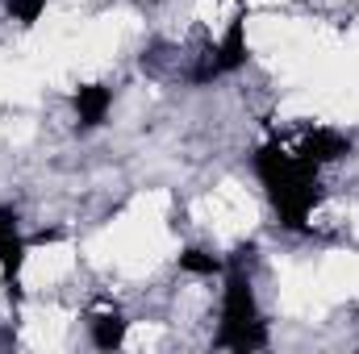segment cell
<instances>
[{"label":"cell","instance_id":"5b68a950","mask_svg":"<svg viewBox=\"0 0 359 354\" xmlns=\"http://www.w3.org/2000/svg\"><path fill=\"white\" fill-rule=\"evenodd\" d=\"M72 104H76L80 129H96L109 117V108H113V88H104V84H80L76 96H72Z\"/></svg>","mask_w":359,"mask_h":354},{"label":"cell","instance_id":"3957f363","mask_svg":"<svg viewBox=\"0 0 359 354\" xmlns=\"http://www.w3.org/2000/svg\"><path fill=\"white\" fill-rule=\"evenodd\" d=\"M247 59H251V46H247V8H238V13L226 21L222 42H217V46L205 55V63L192 71V84H209V80H217V76H234V71L247 67Z\"/></svg>","mask_w":359,"mask_h":354},{"label":"cell","instance_id":"277c9868","mask_svg":"<svg viewBox=\"0 0 359 354\" xmlns=\"http://www.w3.org/2000/svg\"><path fill=\"white\" fill-rule=\"evenodd\" d=\"M297 155H305L309 163L326 167V163H339V159H347V155H351V138H347L343 129H309Z\"/></svg>","mask_w":359,"mask_h":354},{"label":"cell","instance_id":"52a82bcc","mask_svg":"<svg viewBox=\"0 0 359 354\" xmlns=\"http://www.w3.org/2000/svg\"><path fill=\"white\" fill-rule=\"evenodd\" d=\"M180 271H188V275H222L226 263L217 255L201 250V246H188V250H180Z\"/></svg>","mask_w":359,"mask_h":354},{"label":"cell","instance_id":"ba28073f","mask_svg":"<svg viewBox=\"0 0 359 354\" xmlns=\"http://www.w3.org/2000/svg\"><path fill=\"white\" fill-rule=\"evenodd\" d=\"M46 4H50V0H4V8H8V17H13L17 25H34V21L46 13Z\"/></svg>","mask_w":359,"mask_h":354},{"label":"cell","instance_id":"8992f818","mask_svg":"<svg viewBox=\"0 0 359 354\" xmlns=\"http://www.w3.org/2000/svg\"><path fill=\"white\" fill-rule=\"evenodd\" d=\"M126 334H130V321H126L117 309L92 317V346H96V351H117V346L126 342Z\"/></svg>","mask_w":359,"mask_h":354},{"label":"cell","instance_id":"6da1fadb","mask_svg":"<svg viewBox=\"0 0 359 354\" xmlns=\"http://www.w3.org/2000/svg\"><path fill=\"white\" fill-rule=\"evenodd\" d=\"M251 167L268 192L271 208L280 217L284 229L301 234L313 204L322 200V183H318V163H309L305 155H292L284 150L280 142H264L255 155H251Z\"/></svg>","mask_w":359,"mask_h":354},{"label":"cell","instance_id":"7a4b0ae2","mask_svg":"<svg viewBox=\"0 0 359 354\" xmlns=\"http://www.w3.org/2000/svg\"><path fill=\"white\" fill-rule=\"evenodd\" d=\"M217 346L222 351H264L268 346V321L259 313L251 275L243 271V259L226 263V288H222V330H217Z\"/></svg>","mask_w":359,"mask_h":354}]
</instances>
